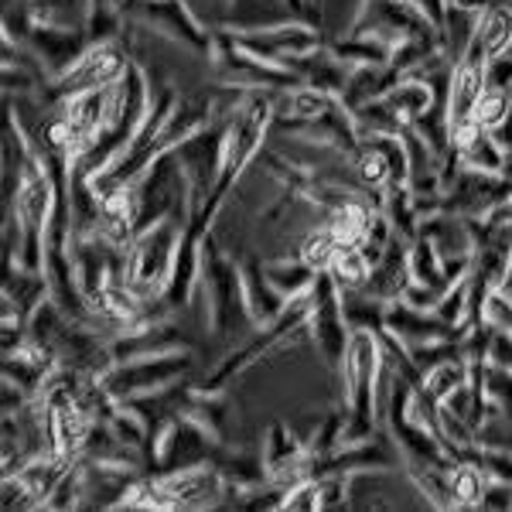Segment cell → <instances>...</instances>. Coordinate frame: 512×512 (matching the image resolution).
<instances>
[{
	"mask_svg": "<svg viewBox=\"0 0 512 512\" xmlns=\"http://www.w3.org/2000/svg\"><path fill=\"white\" fill-rule=\"evenodd\" d=\"M198 297L205 301L212 335L222 338V342L236 345L246 342L256 332V321L250 315V308H246L239 263H233L219 250L212 233L202 239V284H198Z\"/></svg>",
	"mask_w": 512,
	"mask_h": 512,
	"instance_id": "obj_1",
	"label": "cell"
},
{
	"mask_svg": "<svg viewBox=\"0 0 512 512\" xmlns=\"http://www.w3.org/2000/svg\"><path fill=\"white\" fill-rule=\"evenodd\" d=\"M379 338L376 332H352L349 352L342 362V386H345V431L342 444H359L376 434L379 424Z\"/></svg>",
	"mask_w": 512,
	"mask_h": 512,
	"instance_id": "obj_2",
	"label": "cell"
},
{
	"mask_svg": "<svg viewBox=\"0 0 512 512\" xmlns=\"http://www.w3.org/2000/svg\"><path fill=\"white\" fill-rule=\"evenodd\" d=\"M185 229H188V219L168 216L130 239L123 277H127V287L140 297V301H147V304L161 301Z\"/></svg>",
	"mask_w": 512,
	"mask_h": 512,
	"instance_id": "obj_3",
	"label": "cell"
},
{
	"mask_svg": "<svg viewBox=\"0 0 512 512\" xmlns=\"http://www.w3.org/2000/svg\"><path fill=\"white\" fill-rule=\"evenodd\" d=\"M134 188V229L144 233L154 222L178 216L188 219V181L185 171L178 164L175 151H164L161 158L147 164V171L137 181H130Z\"/></svg>",
	"mask_w": 512,
	"mask_h": 512,
	"instance_id": "obj_4",
	"label": "cell"
},
{
	"mask_svg": "<svg viewBox=\"0 0 512 512\" xmlns=\"http://www.w3.org/2000/svg\"><path fill=\"white\" fill-rule=\"evenodd\" d=\"M229 117H233V113H219L216 120H209L205 127H198L195 134H188L175 147L178 164H181L185 181H188V219L202 212V205L209 202L212 188H216V181H219Z\"/></svg>",
	"mask_w": 512,
	"mask_h": 512,
	"instance_id": "obj_5",
	"label": "cell"
},
{
	"mask_svg": "<svg viewBox=\"0 0 512 512\" xmlns=\"http://www.w3.org/2000/svg\"><path fill=\"white\" fill-rule=\"evenodd\" d=\"M147 451L154 454L151 465L158 468L161 475L181 472V468H195V465H219V461L226 458V454H222L226 444H219L216 437L205 431L195 417H188L185 410L161 427V434L154 437Z\"/></svg>",
	"mask_w": 512,
	"mask_h": 512,
	"instance_id": "obj_6",
	"label": "cell"
},
{
	"mask_svg": "<svg viewBox=\"0 0 512 512\" xmlns=\"http://www.w3.org/2000/svg\"><path fill=\"white\" fill-rule=\"evenodd\" d=\"M304 335L311 338L318 355L328 362V369L342 373L345 352H349V342H352V328L342 311V291H338V284L328 270H321L315 277V284H311V311H308Z\"/></svg>",
	"mask_w": 512,
	"mask_h": 512,
	"instance_id": "obj_7",
	"label": "cell"
},
{
	"mask_svg": "<svg viewBox=\"0 0 512 512\" xmlns=\"http://www.w3.org/2000/svg\"><path fill=\"white\" fill-rule=\"evenodd\" d=\"M123 14L140 28L175 41L195 55H212V48H216V31L205 28L185 0H130Z\"/></svg>",
	"mask_w": 512,
	"mask_h": 512,
	"instance_id": "obj_8",
	"label": "cell"
},
{
	"mask_svg": "<svg viewBox=\"0 0 512 512\" xmlns=\"http://www.w3.org/2000/svg\"><path fill=\"white\" fill-rule=\"evenodd\" d=\"M188 369H192V352L171 349L158 355H144V359L117 362V366H110L99 376V383H103V390L120 403L137 393H151L168 383H178V379H185Z\"/></svg>",
	"mask_w": 512,
	"mask_h": 512,
	"instance_id": "obj_9",
	"label": "cell"
},
{
	"mask_svg": "<svg viewBox=\"0 0 512 512\" xmlns=\"http://www.w3.org/2000/svg\"><path fill=\"white\" fill-rule=\"evenodd\" d=\"M130 55L123 52L117 41H106V45H89V52L72 65L65 76L52 79L45 89V103H62V99H72L79 93H93V89H106L117 86V82L127 76L130 69Z\"/></svg>",
	"mask_w": 512,
	"mask_h": 512,
	"instance_id": "obj_10",
	"label": "cell"
},
{
	"mask_svg": "<svg viewBox=\"0 0 512 512\" xmlns=\"http://www.w3.org/2000/svg\"><path fill=\"white\" fill-rule=\"evenodd\" d=\"M489 65L492 62L485 55V48L478 45V38H472L468 52L454 62L448 82V130L454 140L475 123L478 103H482V93L489 86Z\"/></svg>",
	"mask_w": 512,
	"mask_h": 512,
	"instance_id": "obj_11",
	"label": "cell"
},
{
	"mask_svg": "<svg viewBox=\"0 0 512 512\" xmlns=\"http://www.w3.org/2000/svg\"><path fill=\"white\" fill-rule=\"evenodd\" d=\"M233 41L243 52L256 55L263 62H274V65H291L294 59L301 55H311L325 45L318 28L304 21H287V24H277V28H263V31H229Z\"/></svg>",
	"mask_w": 512,
	"mask_h": 512,
	"instance_id": "obj_12",
	"label": "cell"
},
{
	"mask_svg": "<svg viewBox=\"0 0 512 512\" xmlns=\"http://www.w3.org/2000/svg\"><path fill=\"white\" fill-rule=\"evenodd\" d=\"M512 181L506 175H485V171H472L461 164L458 175L444 185L441 212H454L461 219H482L495 205L509 202Z\"/></svg>",
	"mask_w": 512,
	"mask_h": 512,
	"instance_id": "obj_13",
	"label": "cell"
},
{
	"mask_svg": "<svg viewBox=\"0 0 512 512\" xmlns=\"http://www.w3.org/2000/svg\"><path fill=\"white\" fill-rule=\"evenodd\" d=\"M24 45L31 48V52L38 55L41 69H45L48 82L65 76V72L76 65L82 55L89 52V35L86 28H69V24H45L38 21L35 28H31V35Z\"/></svg>",
	"mask_w": 512,
	"mask_h": 512,
	"instance_id": "obj_14",
	"label": "cell"
},
{
	"mask_svg": "<svg viewBox=\"0 0 512 512\" xmlns=\"http://www.w3.org/2000/svg\"><path fill=\"white\" fill-rule=\"evenodd\" d=\"M410 280H414L410 277V239L393 233L386 253L373 263V274L366 280V291H373L376 297H383V301L390 304V301H400Z\"/></svg>",
	"mask_w": 512,
	"mask_h": 512,
	"instance_id": "obj_15",
	"label": "cell"
},
{
	"mask_svg": "<svg viewBox=\"0 0 512 512\" xmlns=\"http://www.w3.org/2000/svg\"><path fill=\"white\" fill-rule=\"evenodd\" d=\"M390 332L407 345H420V342H437V338H451L458 335L448 321H441L434 311H420L410 308L407 301H390L386 308V325Z\"/></svg>",
	"mask_w": 512,
	"mask_h": 512,
	"instance_id": "obj_16",
	"label": "cell"
},
{
	"mask_svg": "<svg viewBox=\"0 0 512 512\" xmlns=\"http://www.w3.org/2000/svg\"><path fill=\"white\" fill-rule=\"evenodd\" d=\"M239 274H243L246 308H250V315H253V321H256V328H260V325H270V321H277L280 315H284L287 297L280 294L274 284H270L267 270H263V263L256 260V256H246V260L239 263Z\"/></svg>",
	"mask_w": 512,
	"mask_h": 512,
	"instance_id": "obj_17",
	"label": "cell"
},
{
	"mask_svg": "<svg viewBox=\"0 0 512 512\" xmlns=\"http://www.w3.org/2000/svg\"><path fill=\"white\" fill-rule=\"evenodd\" d=\"M400 79H403V72L396 69L393 62L390 65H355L349 72V82H345L342 96H338V103L349 113H359L362 106L383 99Z\"/></svg>",
	"mask_w": 512,
	"mask_h": 512,
	"instance_id": "obj_18",
	"label": "cell"
},
{
	"mask_svg": "<svg viewBox=\"0 0 512 512\" xmlns=\"http://www.w3.org/2000/svg\"><path fill=\"white\" fill-rule=\"evenodd\" d=\"M185 414L195 417L219 444H226V448L233 444L236 410H233V400L226 396V390L222 393H195L192 390V396H188V403H185Z\"/></svg>",
	"mask_w": 512,
	"mask_h": 512,
	"instance_id": "obj_19",
	"label": "cell"
},
{
	"mask_svg": "<svg viewBox=\"0 0 512 512\" xmlns=\"http://www.w3.org/2000/svg\"><path fill=\"white\" fill-rule=\"evenodd\" d=\"M297 21L291 0H233L222 31H263Z\"/></svg>",
	"mask_w": 512,
	"mask_h": 512,
	"instance_id": "obj_20",
	"label": "cell"
},
{
	"mask_svg": "<svg viewBox=\"0 0 512 512\" xmlns=\"http://www.w3.org/2000/svg\"><path fill=\"white\" fill-rule=\"evenodd\" d=\"M420 236L431 239L434 250L441 253V260L475 253V239H472V229H468V219L454 216V212H434V216H427L420 222Z\"/></svg>",
	"mask_w": 512,
	"mask_h": 512,
	"instance_id": "obj_21",
	"label": "cell"
},
{
	"mask_svg": "<svg viewBox=\"0 0 512 512\" xmlns=\"http://www.w3.org/2000/svg\"><path fill=\"white\" fill-rule=\"evenodd\" d=\"M454 147H458V158L465 168L485 171V175H502L506 171V154L499 151V144L492 140L489 130L478 127V123H472L465 134L454 140Z\"/></svg>",
	"mask_w": 512,
	"mask_h": 512,
	"instance_id": "obj_22",
	"label": "cell"
},
{
	"mask_svg": "<svg viewBox=\"0 0 512 512\" xmlns=\"http://www.w3.org/2000/svg\"><path fill=\"white\" fill-rule=\"evenodd\" d=\"M475 38H478V45L485 48L489 62L509 55V48H512V4L509 0H492V4L478 14Z\"/></svg>",
	"mask_w": 512,
	"mask_h": 512,
	"instance_id": "obj_23",
	"label": "cell"
},
{
	"mask_svg": "<svg viewBox=\"0 0 512 512\" xmlns=\"http://www.w3.org/2000/svg\"><path fill=\"white\" fill-rule=\"evenodd\" d=\"M338 103L335 96L321 93L315 86H294L287 93H274V106H277V120H294V123H308L325 117L328 110Z\"/></svg>",
	"mask_w": 512,
	"mask_h": 512,
	"instance_id": "obj_24",
	"label": "cell"
},
{
	"mask_svg": "<svg viewBox=\"0 0 512 512\" xmlns=\"http://www.w3.org/2000/svg\"><path fill=\"white\" fill-rule=\"evenodd\" d=\"M386 308L390 304L383 297H376L373 291H366V287L342 291V311L352 332H379L386 325Z\"/></svg>",
	"mask_w": 512,
	"mask_h": 512,
	"instance_id": "obj_25",
	"label": "cell"
},
{
	"mask_svg": "<svg viewBox=\"0 0 512 512\" xmlns=\"http://www.w3.org/2000/svg\"><path fill=\"white\" fill-rule=\"evenodd\" d=\"M332 52L342 59L345 65H390L393 62V45H386V41H379L373 35H345L332 41Z\"/></svg>",
	"mask_w": 512,
	"mask_h": 512,
	"instance_id": "obj_26",
	"label": "cell"
},
{
	"mask_svg": "<svg viewBox=\"0 0 512 512\" xmlns=\"http://www.w3.org/2000/svg\"><path fill=\"white\" fill-rule=\"evenodd\" d=\"M441 45L444 52L451 55L454 62L461 59V55L468 52V45H472L475 31H478V11H468V7H454L448 4V11H444V21H441Z\"/></svg>",
	"mask_w": 512,
	"mask_h": 512,
	"instance_id": "obj_27",
	"label": "cell"
},
{
	"mask_svg": "<svg viewBox=\"0 0 512 512\" xmlns=\"http://www.w3.org/2000/svg\"><path fill=\"white\" fill-rule=\"evenodd\" d=\"M410 277L424 287H434V291H448V274H444V260L441 253L434 250V243L427 236H417L410 243Z\"/></svg>",
	"mask_w": 512,
	"mask_h": 512,
	"instance_id": "obj_28",
	"label": "cell"
},
{
	"mask_svg": "<svg viewBox=\"0 0 512 512\" xmlns=\"http://www.w3.org/2000/svg\"><path fill=\"white\" fill-rule=\"evenodd\" d=\"M263 270H267L270 284H274L287 301H291V297L308 294L311 284H315V277L321 274V270H315L304 260H277V263H267Z\"/></svg>",
	"mask_w": 512,
	"mask_h": 512,
	"instance_id": "obj_29",
	"label": "cell"
},
{
	"mask_svg": "<svg viewBox=\"0 0 512 512\" xmlns=\"http://www.w3.org/2000/svg\"><path fill=\"white\" fill-rule=\"evenodd\" d=\"M468 376H472V362H468L465 355H451V359H444L441 366H434L420 386H424L434 400L444 403L454 390H461V386L468 383Z\"/></svg>",
	"mask_w": 512,
	"mask_h": 512,
	"instance_id": "obj_30",
	"label": "cell"
},
{
	"mask_svg": "<svg viewBox=\"0 0 512 512\" xmlns=\"http://www.w3.org/2000/svg\"><path fill=\"white\" fill-rule=\"evenodd\" d=\"M328 274H332V280L338 284V291H352V287H366L369 274H373V263L362 253V246H342V250L335 253Z\"/></svg>",
	"mask_w": 512,
	"mask_h": 512,
	"instance_id": "obj_31",
	"label": "cell"
},
{
	"mask_svg": "<svg viewBox=\"0 0 512 512\" xmlns=\"http://www.w3.org/2000/svg\"><path fill=\"white\" fill-rule=\"evenodd\" d=\"M441 321H448V325L454 328V332H465L468 328V318H472V274H468L465 280H458V284H451L448 291H444L441 304H437L434 311Z\"/></svg>",
	"mask_w": 512,
	"mask_h": 512,
	"instance_id": "obj_32",
	"label": "cell"
},
{
	"mask_svg": "<svg viewBox=\"0 0 512 512\" xmlns=\"http://www.w3.org/2000/svg\"><path fill=\"white\" fill-rule=\"evenodd\" d=\"M485 482H489V475L482 472V465H478V461H454V465H451L454 506H458V509L478 506V495H482Z\"/></svg>",
	"mask_w": 512,
	"mask_h": 512,
	"instance_id": "obj_33",
	"label": "cell"
},
{
	"mask_svg": "<svg viewBox=\"0 0 512 512\" xmlns=\"http://www.w3.org/2000/svg\"><path fill=\"white\" fill-rule=\"evenodd\" d=\"M342 250V243H338V236H335V229L328 226H318V229H311L308 236H304V243H301V260L304 263H311L315 270H328L332 267V260H335V253Z\"/></svg>",
	"mask_w": 512,
	"mask_h": 512,
	"instance_id": "obj_34",
	"label": "cell"
},
{
	"mask_svg": "<svg viewBox=\"0 0 512 512\" xmlns=\"http://www.w3.org/2000/svg\"><path fill=\"white\" fill-rule=\"evenodd\" d=\"M512 110V96H509V89H502V86H485V93H482V103H478V113H475V123L478 127H485V130H492L495 123H499L506 113Z\"/></svg>",
	"mask_w": 512,
	"mask_h": 512,
	"instance_id": "obj_35",
	"label": "cell"
},
{
	"mask_svg": "<svg viewBox=\"0 0 512 512\" xmlns=\"http://www.w3.org/2000/svg\"><path fill=\"white\" fill-rule=\"evenodd\" d=\"M485 393L489 400L499 407V414L512 420V373L509 369H499V366H485Z\"/></svg>",
	"mask_w": 512,
	"mask_h": 512,
	"instance_id": "obj_36",
	"label": "cell"
},
{
	"mask_svg": "<svg viewBox=\"0 0 512 512\" xmlns=\"http://www.w3.org/2000/svg\"><path fill=\"white\" fill-rule=\"evenodd\" d=\"M185 4L192 7V14L209 31H222L226 28V14H229V4H233V0H185Z\"/></svg>",
	"mask_w": 512,
	"mask_h": 512,
	"instance_id": "obj_37",
	"label": "cell"
},
{
	"mask_svg": "<svg viewBox=\"0 0 512 512\" xmlns=\"http://www.w3.org/2000/svg\"><path fill=\"white\" fill-rule=\"evenodd\" d=\"M478 465L495 482H512V451L502 448H478Z\"/></svg>",
	"mask_w": 512,
	"mask_h": 512,
	"instance_id": "obj_38",
	"label": "cell"
},
{
	"mask_svg": "<svg viewBox=\"0 0 512 512\" xmlns=\"http://www.w3.org/2000/svg\"><path fill=\"white\" fill-rule=\"evenodd\" d=\"M38 506V499L31 495L28 485L18 475H4V509H31Z\"/></svg>",
	"mask_w": 512,
	"mask_h": 512,
	"instance_id": "obj_39",
	"label": "cell"
},
{
	"mask_svg": "<svg viewBox=\"0 0 512 512\" xmlns=\"http://www.w3.org/2000/svg\"><path fill=\"white\" fill-rule=\"evenodd\" d=\"M478 509H512V482H485L482 495H478Z\"/></svg>",
	"mask_w": 512,
	"mask_h": 512,
	"instance_id": "obj_40",
	"label": "cell"
},
{
	"mask_svg": "<svg viewBox=\"0 0 512 512\" xmlns=\"http://www.w3.org/2000/svg\"><path fill=\"white\" fill-rule=\"evenodd\" d=\"M441 291H434V287H424L417 284V280H410L407 291H403L400 301H407L410 308H420V311H437V304H441Z\"/></svg>",
	"mask_w": 512,
	"mask_h": 512,
	"instance_id": "obj_41",
	"label": "cell"
},
{
	"mask_svg": "<svg viewBox=\"0 0 512 512\" xmlns=\"http://www.w3.org/2000/svg\"><path fill=\"white\" fill-rule=\"evenodd\" d=\"M489 134H492L495 144H499V151L506 154V158H512V110H509L499 123H495Z\"/></svg>",
	"mask_w": 512,
	"mask_h": 512,
	"instance_id": "obj_42",
	"label": "cell"
},
{
	"mask_svg": "<svg viewBox=\"0 0 512 512\" xmlns=\"http://www.w3.org/2000/svg\"><path fill=\"white\" fill-rule=\"evenodd\" d=\"M410 4H414L417 11L434 24V28H441L444 11H448V0H410Z\"/></svg>",
	"mask_w": 512,
	"mask_h": 512,
	"instance_id": "obj_43",
	"label": "cell"
},
{
	"mask_svg": "<svg viewBox=\"0 0 512 512\" xmlns=\"http://www.w3.org/2000/svg\"><path fill=\"white\" fill-rule=\"evenodd\" d=\"M448 4H454V7H468V11H478V14H482L485 7L492 4V0H448Z\"/></svg>",
	"mask_w": 512,
	"mask_h": 512,
	"instance_id": "obj_44",
	"label": "cell"
},
{
	"mask_svg": "<svg viewBox=\"0 0 512 512\" xmlns=\"http://www.w3.org/2000/svg\"><path fill=\"white\" fill-rule=\"evenodd\" d=\"M499 291L506 294L509 301H512V267H509V274H506V280H502V287H499Z\"/></svg>",
	"mask_w": 512,
	"mask_h": 512,
	"instance_id": "obj_45",
	"label": "cell"
},
{
	"mask_svg": "<svg viewBox=\"0 0 512 512\" xmlns=\"http://www.w3.org/2000/svg\"><path fill=\"white\" fill-rule=\"evenodd\" d=\"M509 205H512V195H509Z\"/></svg>",
	"mask_w": 512,
	"mask_h": 512,
	"instance_id": "obj_46",
	"label": "cell"
},
{
	"mask_svg": "<svg viewBox=\"0 0 512 512\" xmlns=\"http://www.w3.org/2000/svg\"><path fill=\"white\" fill-rule=\"evenodd\" d=\"M509 55H512V48H509Z\"/></svg>",
	"mask_w": 512,
	"mask_h": 512,
	"instance_id": "obj_47",
	"label": "cell"
},
{
	"mask_svg": "<svg viewBox=\"0 0 512 512\" xmlns=\"http://www.w3.org/2000/svg\"><path fill=\"white\" fill-rule=\"evenodd\" d=\"M509 4H512V0H509Z\"/></svg>",
	"mask_w": 512,
	"mask_h": 512,
	"instance_id": "obj_48",
	"label": "cell"
}]
</instances>
